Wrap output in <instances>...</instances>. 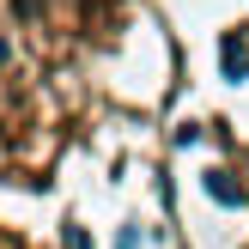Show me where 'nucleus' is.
Returning a JSON list of instances; mask_svg holds the SVG:
<instances>
[{
  "instance_id": "f257e3e1",
  "label": "nucleus",
  "mask_w": 249,
  "mask_h": 249,
  "mask_svg": "<svg viewBox=\"0 0 249 249\" xmlns=\"http://www.w3.org/2000/svg\"><path fill=\"white\" fill-rule=\"evenodd\" d=\"M219 73H225L231 85L249 79V31H225L219 36Z\"/></svg>"
},
{
  "instance_id": "f03ea898",
  "label": "nucleus",
  "mask_w": 249,
  "mask_h": 249,
  "mask_svg": "<svg viewBox=\"0 0 249 249\" xmlns=\"http://www.w3.org/2000/svg\"><path fill=\"white\" fill-rule=\"evenodd\" d=\"M207 195H213V201H225V207H243V182H231L225 170H207Z\"/></svg>"
},
{
  "instance_id": "7ed1b4c3",
  "label": "nucleus",
  "mask_w": 249,
  "mask_h": 249,
  "mask_svg": "<svg viewBox=\"0 0 249 249\" xmlns=\"http://www.w3.org/2000/svg\"><path fill=\"white\" fill-rule=\"evenodd\" d=\"M0 61H6V43H0Z\"/></svg>"
}]
</instances>
